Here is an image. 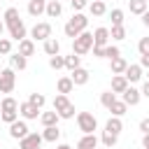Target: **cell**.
<instances>
[{"mask_svg": "<svg viewBox=\"0 0 149 149\" xmlns=\"http://www.w3.org/2000/svg\"><path fill=\"white\" fill-rule=\"evenodd\" d=\"M119 56H121V49H119L116 44H107V47H105V58L114 61V58H119Z\"/></svg>", "mask_w": 149, "mask_h": 149, "instance_id": "obj_36", "label": "cell"}, {"mask_svg": "<svg viewBox=\"0 0 149 149\" xmlns=\"http://www.w3.org/2000/svg\"><path fill=\"white\" fill-rule=\"evenodd\" d=\"M56 114H58L61 119H72V116H74V105L70 102V105H68L65 109H61V112H56Z\"/></svg>", "mask_w": 149, "mask_h": 149, "instance_id": "obj_42", "label": "cell"}, {"mask_svg": "<svg viewBox=\"0 0 149 149\" xmlns=\"http://www.w3.org/2000/svg\"><path fill=\"white\" fill-rule=\"evenodd\" d=\"M98 147V137H95V133L93 135H84L79 142H77V149H95Z\"/></svg>", "mask_w": 149, "mask_h": 149, "instance_id": "obj_23", "label": "cell"}, {"mask_svg": "<svg viewBox=\"0 0 149 149\" xmlns=\"http://www.w3.org/2000/svg\"><path fill=\"white\" fill-rule=\"evenodd\" d=\"M7 30H9V37L12 40H16V42H21V40H26V23L19 19V21H14V23H9L7 26Z\"/></svg>", "mask_w": 149, "mask_h": 149, "instance_id": "obj_7", "label": "cell"}, {"mask_svg": "<svg viewBox=\"0 0 149 149\" xmlns=\"http://www.w3.org/2000/svg\"><path fill=\"white\" fill-rule=\"evenodd\" d=\"M109 37H112V40H116V42L126 40V28H123V26H112V30H109Z\"/></svg>", "mask_w": 149, "mask_h": 149, "instance_id": "obj_33", "label": "cell"}, {"mask_svg": "<svg viewBox=\"0 0 149 149\" xmlns=\"http://www.w3.org/2000/svg\"><path fill=\"white\" fill-rule=\"evenodd\" d=\"M40 149H42V147H40Z\"/></svg>", "mask_w": 149, "mask_h": 149, "instance_id": "obj_57", "label": "cell"}, {"mask_svg": "<svg viewBox=\"0 0 149 149\" xmlns=\"http://www.w3.org/2000/svg\"><path fill=\"white\" fill-rule=\"evenodd\" d=\"M91 49H93V33L84 30V33H79V35L72 40V54L84 56V54H88Z\"/></svg>", "mask_w": 149, "mask_h": 149, "instance_id": "obj_2", "label": "cell"}, {"mask_svg": "<svg viewBox=\"0 0 149 149\" xmlns=\"http://www.w3.org/2000/svg\"><path fill=\"white\" fill-rule=\"evenodd\" d=\"M0 54H2V56H9V54H12V40L0 37Z\"/></svg>", "mask_w": 149, "mask_h": 149, "instance_id": "obj_40", "label": "cell"}, {"mask_svg": "<svg viewBox=\"0 0 149 149\" xmlns=\"http://www.w3.org/2000/svg\"><path fill=\"white\" fill-rule=\"evenodd\" d=\"M44 54H47V56H58V54H61V42H58L56 37L44 40Z\"/></svg>", "mask_w": 149, "mask_h": 149, "instance_id": "obj_16", "label": "cell"}, {"mask_svg": "<svg viewBox=\"0 0 149 149\" xmlns=\"http://www.w3.org/2000/svg\"><path fill=\"white\" fill-rule=\"evenodd\" d=\"M88 12H91L93 16H102V14H107V5H105V0H93V2L88 5Z\"/></svg>", "mask_w": 149, "mask_h": 149, "instance_id": "obj_24", "label": "cell"}, {"mask_svg": "<svg viewBox=\"0 0 149 149\" xmlns=\"http://www.w3.org/2000/svg\"><path fill=\"white\" fill-rule=\"evenodd\" d=\"M28 102H30V105H35L37 109H42V107H44V102H47V98H44L42 93H30V95H28Z\"/></svg>", "mask_w": 149, "mask_h": 149, "instance_id": "obj_34", "label": "cell"}, {"mask_svg": "<svg viewBox=\"0 0 149 149\" xmlns=\"http://www.w3.org/2000/svg\"><path fill=\"white\" fill-rule=\"evenodd\" d=\"M70 105V100H68V95H63V93H58L56 98H54V112H61V109H65Z\"/></svg>", "mask_w": 149, "mask_h": 149, "instance_id": "obj_32", "label": "cell"}, {"mask_svg": "<svg viewBox=\"0 0 149 149\" xmlns=\"http://www.w3.org/2000/svg\"><path fill=\"white\" fill-rule=\"evenodd\" d=\"M126 109H128V105H126L123 100H114V102H112V107H109L112 116H119V119H121V116L126 114Z\"/></svg>", "mask_w": 149, "mask_h": 149, "instance_id": "obj_29", "label": "cell"}, {"mask_svg": "<svg viewBox=\"0 0 149 149\" xmlns=\"http://www.w3.org/2000/svg\"><path fill=\"white\" fill-rule=\"evenodd\" d=\"M0 109H19V102H16L12 95H7V98L2 100V105H0Z\"/></svg>", "mask_w": 149, "mask_h": 149, "instance_id": "obj_41", "label": "cell"}, {"mask_svg": "<svg viewBox=\"0 0 149 149\" xmlns=\"http://www.w3.org/2000/svg\"><path fill=\"white\" fill-rule=\"evenodd\" d=\"M105 130H107V133H112V135H119V133L123 130L121 119H119V116H109V119H107V123H105Z\"/></svg>", "mask_w": 149, "mask_h": 149, "instance_id": "obj_18", "label": "cell"}, {"mask_svg": "<svg viewBox=\"0 0 149 149\" xmlns=\"http://www.w3.org/2000/svg\"><path fill=\"white\" fill-rule=\"evenodd\" d=\"M42 142V133H28L23 140H19V149H40Z\"/></svg>", "mask_w": 149, "mask_h": 149, "instance_id": "obj_6", "label": "cell"}, {"mask_svg": "<svg viewBox=\"0 0 149 149\" xmlns=\"http://www.w3.org/2000/svg\"><path fill=\"white\" fill-rule=\"evenodd\" d=\"M144 98H149V81H144V86H142V91H140Z\"/></svg>", "mask_w": 149, "mask_h": 149, "instance_id": "obj_48", "label": "cell"}, {"mask_svg": "<svg viewBox=\"0 0 149 149\" xmlns=\"http://www.w3.org/2000/svg\"><path fill=\"white\" fill-rule=\"evenodd\" d=\"M56 149H72V147H70V144H58Z\"/></svg>", "mask_w": 149, "mask_h": 149, "instance_id": "obj_51", "label": "cell"}, {"mask_svg": "<svg viewBox=\"0 0 149 149\" xmlns=\"http://www.w3.org/2000/svg\"><path fill=\"white\" fill-rule=\"evenodd\" d=\"M88 77H91V74H88V70H86V68H77V70H72V72H70V79H72V84H74V86H84V84L88 81Z\"/></svg>", "mask_w": 149, "mask_h": 149, "instance_id": "obj_13", "label": "cell"}, {"mask_svg": "<svg viewBox=\"0 0 149 149\" xmlns=\"http://www.w3.org/2000/svg\"><path fill=\"white\" fill-rule=\"evenodd\" d=\"M140 68H149V54L140 56Z\"/></svg>", "mask_w": 149, "mask_h": 149, "instance_id": "obj_47", "label": "cell"}, {"mask_svg": "<svg viewBox=\"0 0 149 149\" xmlns=\"http://www.w3.org/2000/svg\"><path fill=\"white\" fill-rule=\"evenodd\" d=\"M56 88H58V93H63V95H68V93H72V88H74V84H72V79H70V77H61V79L56 81Z\"/></svg>", "mask_w": 149, "mask_h": 149, "instance_id": "obj_21", "label": "cell"}, {"mask_svg": "<svg viewBox=\"0 0 149 149\" xmlns=\"http://www.w3.org/2000/svg\"><path fill=\"white\" fill-rule=\"evenodd\" d=\"M58 137H61L58 126H47V128L42 130V140H44V142H56Z\"/></svg>", "mask_w": 149, "mask_h": 149, "instance_id": "obj_22", "label": "cell"}, {"mask_svg": "<svg viewBox=\"0 0 149 149\" xmlns=\"http://www.w3.org/2000/svg\"><path fill=\"white\" fill-rule=\"evenodd\" d=\"M19 19H21V16H19V9H16V7H7L5 14H2V23H5V28H7L9 23L19 21Z\"/></svg>", "mask_w": 149, "mask_h": 149, "instance_id": "obj_25", "label": "cell"}, {"mask_svg": "<svg viewBox=\"0 0 149 149\" xmlns=\"http://www.w3.org/2000/svg\"><path fill=\"white\" fill-rule=\"evenodd\" d=\"M0 21H2V16H0Z\"/></svg>", "mask_w": 149, "mask_h": 149, "instance_id": "obj_56", "label": "cell"}, {"mask_svg": "<svg viewBox=\"0 0 149 149\" xmlns=\"http://www.w3.org/2000/svg\"><path fill=\"white\" fill-rule=\"evenodd\" d=\"M107 42H109V30L105 26L95 28L93 30V47H107Z\"/></svg>", "mask_w": 149, "mask_h": 149, "instance_id": "obj_10", "label": "cell"}, {"mask_svg": "<svg viewBox=\"0 0 149 149\" xmlns=\"http://www.w3.org/2000/svg\"><path fill=\"white\" fill-rule=\"evenodd\" d=\"M70 5H72V9H77V12H81L86 5H88V0H70Z\"/></svg>", "mask_w": 149, "mask_h": 149, "instance_id": "obj_44", "label": "cell"}, {"mask_svg": "<svg viewBox=\"0 0 149 149\" xmlns=\"http://www.w3.org/2000/svg\"><path fill=\"white\" fill-rule=\"evenodd\" d=\"M0 119L5 123H14L19 119V109H0Z\"/></svg>", "mask_w": 149, "mask_h": 149, "instance_id": "obj_31", "label": "cell"}, {"mask_svg": "<svg viewBox=\"0 0 149 149\" xmlns=\"http://www.w3.org/2000/svg\"><path fill=\"white\" fill-rule=\"evenodd\" d=\"M109 19H112V26H123V12L121 9H112Z\"/></svg>", "mask_w": 149, "mask_h": 149, "instance_id": "obj_39", "label": "cell"}, {"mask_svg": "<svg viewBox=\"0 0 149 149\" xmlns=\"http://www.w3.org/2000/svg\"><path fill=\"white\" fill-rule=\"evenodd\" d=\"M128 9L137 16H142L147 9H149V0H128Z\"/></svg>", "mask_w": 149, "mask_h": 149, "instance_id": "obj_15", "label": "cell"}, {"mask_svg": "<svg viewBox=\"0 0 149 149\" xmlns=\"http://www.w3.org/2000/svg\"><path fill=\"white\" fill-rule=\"evenodd\" d=\"M123 77H126V81H128V84L140 81V79H142V68H140V63L128 65V68H126V72H123Z\"/></svg>", "mask_w": 149, "mask_h": 149, "instance_id": "obj_11", "label": "cell"}, {"mask_svg": "<svg viewBox=\"0 0 149 149\" xmlns=\"http://www.w3.org/2000/svg\"><path fill=\"white\" fill-rule=\"evenodd\" d=\"M47 2H61V0H47Z\"/></svg>", "mask_w": 149, "mask_h": 149, "instance_id": "obj_53", "label": "cell"}, {"mask_svg": "<svg viewBox=\"0 0 149 149\" xmlns=\"http://www.w3.org/2000/svg\"><path fill=\"white\" fill-rule=\"evenodd\" d=\"M126 68H128V63H126V58H123V56H119V58H114V61L109 63L112 74H123V72H126Z\"/></svg>", "mask_w": 149, "mask_h": 149, "instance_id": "obj_20", "label": "cell"}, {"mask_svg": "<svg viewBox=\"0 0 149 149\" xmlns=\"http://www.w3.org/2000/svg\"><path fill=\"white\" fill-rule=\"evenodd\" d=\"M116 140H119V135H112V133H107V130H102V135H100V142H102L105 147H114Z\"/></svg>", "mask_w": 149, "mask_h": 149, "instance_id": "obj_37", "label": "cell"}, {"mask_svg": "<svg viewBox=\"0 0 149 149\" xmlns=\"http://www.w3.org/2000/svg\"><path fill=\"white\" fill-rule=\"evenodd\" d=\"M44 7H47V2L30 0V2H28V14H30V16H40V14H44Z\"/></svg>", "mask_w": 149, "mask_h": 149, "instance_id": "obj_27", "label": "cell"}, {"mask_svg": "<svg viewBox=\"0 0 149 149\" xmlns=\"http://www.w3.org/2000/svg\"><path fill=\"white\" fill-rule=\"evenodd\" d=\"M30 35H33V40H40V42L49 40V37H51V23H47V21L35 23L33 30H30Z\"/></svg>", "mask_w": 149, "mask_h": 149, "instance_id": "obj_5", "label": "cell"}, {"mask_svg": "<svg viewBox=\"0 0 149 149\" xmlns=\"http://www.w3.org/2000/svg\"><path fill=\"white\" fill-rule=\"evenodd\" d=\"M140 98H142V93H140L137 88H133V86H128V88L121 93V100H123L126 105H130V107H135V105L140 102Z\"/></svg>", "mask_w": 149, "mask_h": 149, "instance_id": "obj_12", "label": "cell"}, {"mask_svg": "<svg viewBox=\"0 0 149 149\" xmlns=\"http://www.w3.org/2000/svg\"><path fill=\"white\" fill-rule=\"evenodd\" d=\"M30 130H28V123L26 121H14V123H9V137H14V140H23L26 135H28Z\"/></svg>", "mask_w": 149, "mask_h": 149, "instance_id": "obj_8", "label": "cell"}, {"mask_svg": "<svg viewBox=\"0 0 149 149\" xmlns=\"http://www.w3.org/2000/svg\"><path fill=\"white\" fill-rule=\"evenodd\" d=\"M147 81H149V74H147Z\"/></svg>", "mask_w": 149, "mask_h": 149, "instance_id": "obj_54", "label": "cell"}, {"mask_svg": "<svg viewBox=\"0 0 149 149\" xmlns=\"http://www.w3.org/2000/svg\"><path fill=\"white\" fill-rule=\"evenodd\" d=\"M49 65L54 68V70H61V68H65V56H49Z\"/></svg>", "mask_w": 149, "mask_h": 149, "instance_id": "obj_38", "label": "cell"}, {"mask_svg": "<svg viewBox=\"0 0 149 149\" xmlns=\"http://www.w3.org/2000/svg\"><path fill=\"white\" fill-rule=\"evenodd\" d=\"M19 114L23 116V121H30V119H37L42 112H40L35 105H30V102L26 100V102H19Z\"/></svg>", "mask_w": 149, "mask_h": 149, "instance_id": "obj_9", "label": "cell"}, {"mask_svg": "<svg viewBox=\"0 0 149 149\" xmlns=\"http://www.w3.org/2000/svg\"><path fill=\"white\" fill-rule=\"evenodd\" d=\"M114 100H116V93H112V91H105V93H100V105H102V107H107V109H109Z\"/></svg>", "mask_w": 149, "mask_h": 149, "instance_id": "obj_35", "label": "cell"}, {"mask_svg": "<svg viewBox=\"0 0 149 149\" xmlns=\"http://www.w3.org/2000/svg\"><path fill=\"white\" fill-rule=\"evenodd\" d=\"M40 2H47V0H40Z\"/></svg>", "mask_w": 149, "mask_h": 149, "instance_id": "obj_55", "label": "cell"}, {"mask_svg": "<svg viewBox=\"0 0 149 149\" xmlns=\"http://www.w3.org/2000/svg\"><path fill=\"white\" fill-rule=\"evenodd\" d=\"M58 119H61V116H58L56 112H42V114H40V121H42L44 128H47V126H58Z\"/></svg>", "mask_w": 149, "mask_h": 149, "instance_id": "obj_26", "label": "cell"}, {"mask_svg": "<svg viewBox=\"0 0 149 149\" xmlns=\"http://www.w3.org/2000/svg\"><path fill=\"white\" fill-rule=\"evenodd\" d=\"M19 54H21V56H26V58H28V56H33V54H35V42H33L30 37L21 40V42H19Z\"/></svg>", "mask_w": 149, "mask_h": 149, "instance_id": "obj_19", "label": "cell"}, {"mask_svg": "<svg viewBox=\"0 0 149 149\" xmlns=\"http://www.w3.org/2000/svg\"><path fill=\"white\" fill-rule=\"evenodd\" d=\"M77 126H79V130L84 135H93L98 130V121H95V116L91 112H79L77 114Z\"/></svg>", "mask_w": 149, "mask_h": 149, "instance_id": "obj_3", "label": "cell"}, {"mask_svg": "<svg viewBox=\"0 0 149 149\" xmlns=\"http://www.w3.org/2000/svg\"><path fill=\"white\" fill-rule=\"evenodd\" d=\"M140 130H142V133H149V116L140 121Z\"/></svg>", "mask_w": 149, "mask_h": 149, "instance_id": "obj_46", "label": "cell"}, {"mask_svg": "<svg viewBox=\"0 0 149 149\" xmlns=\"http://www.w3.org/2000/svg\"><path fill=\"white\" fill-rule=\"evenodd\" d=\"M9 65H12V70H26L28 58H26V56H21L19 51H16V54H9Z\"/></svg>", "mask_w": 149, "mask_h": 149, "instance_id": "obj_17", "label": "cell"}, {"mask_svg": "<svg viewBox=\"0 0 149 149\" xmlns=\"http://www.w3.org/2000/svg\"><path fill=\"white\" fill-rule=\"evenodd\" d=\"M128 86H130V84L126 81L123 74H114V77H112V88H109V91H112V93H123Z\"/></svg>", "mask_w": 149, "mask_h": 149, "instance_id": "obj_14", "label": "cell"}, {"mask_svg": "<svg viewBox=\"0 0 149 149\" xmlns=\"http://www.w3.org/2000/svg\"><path fill=\"white\" fill-rule=\"evenodd\" d=\"M137 51L144 56V54H149V37H142L140 42H137Z\"/></svg>", "mask_w": 149, "mask_h": 149, "instance_id": "obj_43", "label": "cell"}, {"mask_svg": "<svg viewBox=\"0 0 149 149\" xmlns=\"http://www.w3.org/2000/svg\"><path fill=\"white\" fill-rule=\"evenodd\" d=\"M2 33H5V23L0 21V37H2Z\"/></svg>", "mask_w": 149, "mask_h": 149, "instance_id": "obj_52", "label": "cell"}, {"mask_svg": "<svg viewBox=\"0 0 149 149\" xmlns=\"http://www.w3.org/2000/svg\"><path fill=\"white\" fill-rule=\"evenodd\" d=\"M61 12H63V5L61 2H47V7H44V14L51 16V19L61 16Z\"/></svg>", "mask_w": 149, "mask_h": 149, "instance_id": "obj_28", "label": "cell"}, {"mask_svg": "<svg viewBox=\"0 0 149 149\" xmlns=\"http://www.w3.org/2000/svg\"><path fill=\"white\" fill-rule=\"evenodd\" d=\"M142 147H144V149H149V133H144V135H142Z\"/></svg>", "mask_w": 149, "mask_h": 149, "instance_id": "obj_49", "label": "cell"}, {"mask_svg": "<svg viewBox=\"0 0 149 149\" xmlns=\"http://www.w3.org/2000/svg\"><path fill=\"white\" fill-rule=\"evenodd\" d=\"M86 26H88V19H86L81 12H77V14H72V19L63 26V33H65L68 37H72V40H74L79 33H84V30H86Z\"/></svg>", "mask_w": 149, "mask_h": 149, "instance_id": "obj_1", "label": "cell"}, {"mask_svg": "<svg viewBox=\"0 0 149 149\" xmlns=\"http://www.w3.org/2000/svg\"><path fill=\"white\" fill-rule=\"evenodd\" d=\"M93 56L95 58H105V47H93Z\"/></svg>", "mask_w": 149, "mask_h": 149, "instance_id": "obj_45", "label": "cell"}, {"mask_svg": "<svg viewBox=\"0 0 149 149\" xmlns=\"http://www.w3.org/2000/svg\"><path fill=\"white\" fill-rule=\"evenodd\" d=\"M142 23H144V26H147V28H149V9H147V12H144V14H142Z\"/></svg>", "mask_w": 149, "mask_h": 149, "instance_id": "obj_50", "label": "cell"}, {"mask_svg": "<svg viewBox=\"0 0 149 149\" xmlns=\"http://www.w3.org/2000/svg\"><path fill=\"white\" fill-rule=\"evenodd\" d=\"M16 86V74L12 68H5L0 70V93H12Z\"/></svg>", "mask_w": 149, "mask_h": 149, "instance_id": "obj_4", "label": "cell"}, {"mask_svg": "<svg viewBox=\"0 0 149 149\" xmlns=\"http://www.w3.org/2000/svg\"><path fill=\"white\" fill-rule=\"evenodd\" d=\"M65 68L72 72V70H77V68H81V56H77V54H70V56H65Z\"/></svg>", "mask_w": 149, "mask_h": 149, "instance_id": "obj_30", "label": "cell"}]
</instances>
